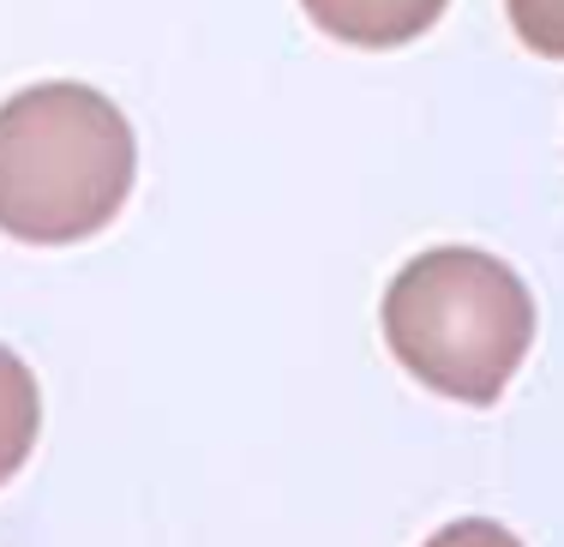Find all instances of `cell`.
I'll use <instances>...</instances> for the list:
<instances>
[{"mask_svg":"<svg viewBox=\"0 0 564 547\" xmlns=\"http://www.w3.org/2000/svg\"><path fill=\"white\" fill-rule=\"evenodd\" d=\"M139 181L132 121L102 90L48 78L0 103V235L73 247L109 229Z\"/></svg>","mask_w":564,"mask_h":547,"instance_id":"1","label":"cell"},{"mask_svg":"<svg viewBox=\"0 0 564 547\" xmlns=\"http://www.w3.org/2000/svg\"><path fill=\"white\" fill-rule=\"evenodd\" d=\"M384 343L426 392L487 409L534 350V296L480 247H426L384 289Z\"/></svg>","mask_w":564,"mask_h":547,"instance_id":"2","label":"cell"},{"mask_svg":"<svg viewBox=\"0 0 564 547\" xmlns=\"http://www.w3.org/2000/svg\"><path fill=\"white\" fill-rule=\"evenodd\" d=\"M306 19L355 49H402L433 31L445 0H301Z\"/></svg>","mask_w":564,"mask_h":547,"instance_id":"3","label":"cell"},{"mask_svg":"<svg viewBox=\"0 0 564 547\" xmlns=\"http://www.w3.org/2000/svg\"><path fill=\"white\" fill-rule=\"evenodd\" d=\"M36 439H43V385L19 350L0 343V487L31 463Z\"/></svg>","mask_w":564,"mask_h":547,"instance_id":"4","label":"cell"},{"mask_svg":"<svg viewBox=\"0 0 564 547\" xmlns=\"http://www.w3.org/2000/svg\"><path fill=\"white\" fill-rule=\"evenodd\" d=\"M510 31L522 36V49L546 61H564V0H505Z\"/></svg>","mask_w":564,"mask_h":547,"instance_id":"5","label":"cell"},{"mask_svg":"<svg viewBox=\"0 0 564 547\" xmlns=\"http://www.w3.org/2000/svg\"><path fill=\"white\" fill-rule=\"evenodd\" d=\"M426 547H522V536H510L499 517H456L438 536H426Z\"/></svg>","mask_w":564,"mask_h":547,"instance_id":"6","label":"cell"}]
</instances>
